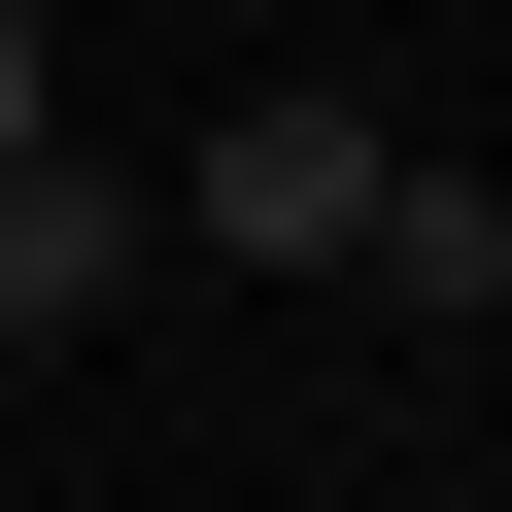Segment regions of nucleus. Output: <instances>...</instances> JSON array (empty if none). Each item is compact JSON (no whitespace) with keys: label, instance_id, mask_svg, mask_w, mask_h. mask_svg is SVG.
Segmentation results:
<instances>
[{"label":"nucleus","instance_id":"obj_3","mask_svg":"<svg viewBox=\"0 0 512 512\" xmlns=\"http://www.w3.org/2000/svg\"><path fill=\"white\" fill-rule=\"evenodd\" d=\"M342 274H410V308H512V171H410V137H376V239H342Z\"/></svg>","mask_w":512,"mask_h":512},{"label":"nucleus","instance_id":"obj_2","mask_svg":"<svg viewBox=\"0 0 512 512\" xmlns=\"http://www.w3.org/2000/svg\"><path fill=\"white\" fill-rule=\"evenodd\" d=\"M103 308H137V205L69 137H0V342H103Z\"/></svg>","mask_w":512,"mask_h":512},{"label":"nucleus","instance_id":"obj_4","mask_svg":"<svg viewBox=\"0 0 512 512\" xmlns=\"http://www.w3.org/2000/svg\"><path fill=\"white\" fill-rule=\"evenodd\" d=\"M0 137H69V69H35V0H0Z\"/></svg>","mask_w":512,"mask_h":512},{"label":"nucleus","instance_id":"obj_1","mask_svg":"<svg viewBox=\"0 0 512 512\" xmlns=\"http://www.w3.org/2000/svg\"><path fill=\"white\" fill-rule=\"evenodd\" d=\"M205 239H239V274H342V239H376V103L342 69H274V103H205V171H171Z\"/></svg>","mask_w":512,"mask_h":512}]
</instances>
